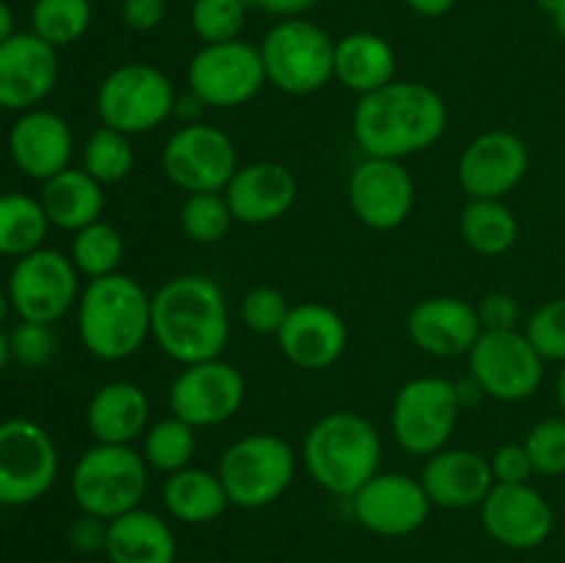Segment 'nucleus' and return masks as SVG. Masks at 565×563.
<instances>
[{
  "mask_svg": "<svg viewBox=\"0 0 565 563\" xmlns=\"http://www.w3.org/2000/svg\"><path fill=\"white\" fill-rule=\"evenodd\" d=\"M88 431L103 445H130L136 436L147 434L149 397L130 381H110L99 386L88 401Z\"/></svg>",
  "mask_w": 565,
  "mask_h": 563,
  "instance_id": "nucleus-26",
  "label": "nucleus"
},
{
  "mask_svg": "<svg viewBox=\"0 0 565 563\" xmlns=\"http://www.w3.org/2000/svg\"><path fill=\"white\" fill-rule=\"evenodd\" d=\"M224 196L235 221L259 226L290 213L298 196V182L287 166L259 160L235 171Z\"/></svg>",
  "mask_w": 565,
  "mask_h": 563,
  "instance_id": "nucleus-23",
  "label": "nucleus"
},
{
  "mask_svg": "<svg viewBox=\"0 0 565 563\" xmlns=\"http://www.w3.org/2000/svg\"><path fill=\"white\" fill-rule=\"evenodd\" d=\"M406 329L419 351L439 359L463 357L483 334L478 307L456 296H434L419 301L408 315Z\"/></svg>",
  "mask_w": 565,
  "mask_h": 563,
  "instance_id": "nucleus-21",
  "label": "nucleus"
},
{
  "mask_svg": "<svg viewBox=\"0 0 565 563\" xmlns=\"http://www.w3.org/2000/svg\"><path fill=\"white\" fill-rule=\"evenodd\" d=\"M11 359V342H9V334H6L3 329H0V373L6 370V364H9Z\"/></svg>",
  "mask_w": 565,
  "mask_h": 563,
  "instance_id": "nucleus-50",
  "label": "nucleus"
},
{
  "mask_svg": "<svg viewBox=\"0 0 565 563\" xmlns=\"http://www.w3.org/2000/svg\"><path fill=\"white\" fill-rule=\"evenodd\" d=\"M237 169L232 138L202 121L180 127L163 147L166 177L188 193H224Z\"/></svg>",
  "mask_w": 565,
  "mask_h": 563,
  "instance_id": "nucleus-13",
  "label": "nucleus"
},
{
  "mask_svg": "<svg viewBox=\"0 0 565 563\" xmlns=\"http://www.w3.org/2000/svg\"><path fill=\"white\" fill-rule=\"evenodd\" d=\"M408 9L417 11L419 17H441L458 3V0H406Z\"/></svg>",
  "mask_w": 565,
  "mask_h": 563,
  "instance_id": "nucleus-48",
  "label": "nucleus"
},
{
  "mask_svg": "<svg viewBox=\"0 0 565 563\" xmlns=\"http://www.w3.org/2000/svg\"><path fill=\"white\" fill-rule=\"evenodd\" d=\"M530 169L527 144L508 130L475 138L458 160V182L469 199H502Z\"/></svg>",
  "mask_w": 565,
  "mask_h": 563,
  "instance_id": "nucleus-18",
  "label": "nucleus"
},
{
  "mask_svg": "<svg viewBox=\"0 0 565 563\" xmlns=\"http://www.w3.org/2000/svg\"><path fill=\"white\" fill-rule=\"evenodd\" d=\"M527 340L535 351L544 357V362H565V298H552L541 304L527 323Z\"/></svg>",
  "mask_w": 565,
  "mask_h": 563,
  "instance_id": "nucleus-39",
  "label": "nucleus"
},
{
  "mask_svg": "<svg viewBox=\"0 0 565 563\" xmlns=\"http://www.w3.org/2000/svg\"><path fill=\"white\" fill-rule=\"evenodd\" d=\"M527 456L539 475H563L565 472V417H550L533 425L524 439Z\"/></svg>",
  "mask_w": 565,
  "mask_h": 563,
  "instance_id": "nucleus-40",
  "label": "nucleus"
},
{
  "mask_svg": "<svg viewBox=\"0 0 565 563\" xmlns=\"http://www.w3.org/2000/svg\"><path fill=\"white\" fill-rule=\"evenodd\" d=\"M279 348L296 368L326 370L348 346V326L334 309L309 301L290 309L279 329Z\"/></svg>",
  "mask_w": 565,
  "mask_h": 563,
  "instance_id": "nucleus-22",
  "label": "nucleus"
},
{
  "mask_svg": "<svg viewBox=\"0 0 565 563\" xmlns=\"http://www.w3.org/2000/svg\"><path fill=\"white\" fill-rule=\"evenodd\" d=\"M70 541L77 552H105L108 541V522L92 513H83L70 530Z\"/></svg>",
  "mask_w": 565,
  "mask_h": 563,
  "instance_id": "nucleus-46",
  "label": "nucleus"
},
{
  "mask_svg": "<svg viewBox=\"0 0 565 563\" xmlns=\"http://www.w3.org/2000/svg\"><path fill=\"white\" fill-rule=\"evenodd\" d=\"M143 461L160 472H180L196 456V428L180 417H166L143 434Z\"/></svg>",
  "mask_w": 565,
  "mask_h": 563,
  "instance_id": "nucleus-34",
  "label": "nucleus"
},
{
  "mask_svg": "<svg viewBox=\"0 0 565 563\" xmlns=\"http://www.w3.org/2000/svg\"><path fill=\"white\" fill-rule=\"evenodd\" d=\"M152 337L180 364L218 359L230 340V307L221 287L202 274L166 282L152 296Z\"/></svg>",
  "mask_w": 565,
  "mask_h": 563,
  "instance_id": "nucleus-2",
  "label": "nucleus"
},
{
  "mask_svg": "<svg viewBox=\"0 0 565 563\" xmlns=\"http://www.w3.org/2000/svg\"><path fill=\"white\" fill-rule=\"evenodd\" d=\"M395 50L384 36L356 31L334 42V77L359 97L395 81Z\"/></svg>",
  "mask_w": 565,
  "mask_h": 563,
  "instance_id": "nucleus-28",
  "label": "nucleus"
},
{
  "mask_svg": "<svg viewBox=\"0 0 565 563\" xmlns=\"http://www.w3.org/2000/svg\"><path fill=\"white\" fill-rule=\"evenodd\" d=\"M480 513L491 539L511 550H535L555 528L552 506L530 484H494Z\"/></svg>",
  "mask_w": 565,
  "mask_h": 563,
  "instance_id": "nucleus-19",
  "label": "nucleus"
},
{
  "mask_svg": "<svg viewBox=\"0 0 565 563\" xmlns=\"http://www.w3.org/2000/svg\"><path fill=\"white\" fill-rule=\"evenodd\" d=\"M11 36H14V14H11L9 6L0 0V44Z\"/></svg>",
  "mask_w": 565,
  "mask_h": 563,
  "instance_id": "nucleus-49",
  "label": "nucleus"
},
{
  "mask_svg": "<svg viewBox=\"0 0 565 563\" xmlns=\"http://www.w3.org/2000/svg\"><path fill=\"white\" fill-rule=\"evenodd\" d=\"M257 9L268 11V14H281V17H296L301 11L312 9L318 0H252Z\"/></svg>",
  "mask_w": 565,
  "mask_h": 563,
  "instance_id": "nucleus-47",
  "label": "nucleus"
},
{
  "mask_svg": "<svg viewBox=\"0 0 565 563\" xmlns=\"http://www.w3.org/2000/svg\"><path fill=\"white\" fill-rule=\"evenodd\" d=\"M494 484H527L530 475H535L533 461L524 445H502L494 456L489 458Z\"/></svg>",
  "mask_w": 565,
  "mask_h": 563,
  "instance_id": "nucleus-43",
  "label": "nucleus"
},
{
  "mask_svg": "<svg viewBox=\"0 0 565 563\" xmlns=\"http://www.w3.org/2000/svg\"><path fill=\"white\" fill-rule=\"evenodd\" d=\"M218 478L237 508H265L279 500L296 478V453L276 434H248L224 453Z\"/></svg>",
  "mask_w": 565,
  "mask_h": 563,
  "instance_id": "nucleus-6",
  "label": "nucleus"
},
{
  "mask_svg": "<svg viewBox=\"0 0 565 563\" xmlns=\"http://www.w3.org/2000/svg\"><path fill=\"white\" fill-rule=\"evenodd\" d=\"M163 506L174 519L185 524H210L224 517L232 506L218 472L185 467L171 472L163 486Z\"/></svg>",
  "mask_w": 565,
  "mask_h": 563,
  "instance_id": "nucleus-30",
  "label": "nucleus"
},
{
  "mask_svg": "<svg viewBox=\"0 0 565 563\" xmlns=\"http://www.w3.org/2000/svg\"><path fill=\"white\" fill-rule=\"evenodd\" d=\"M461 235L478 254H505L519 237V221L502 199H469L461 215Z\"/></svg>",
  "mask_w": 565,
  "mask_h": 563,
  "instance_id": "nucleus-31",
  "label": "nucleus"
},
{
  "mask_svg": "<svg viewBox=\"0 0 565 563\" xmlns=\"http://www.w3.org/2000/svg\"><path fill=\"white\" fill-rule=\"evenodd\" d=\"M461 395L452 381L425 375L401 386L392 406V431L412 456H434L445 450L461 414Z\"/></svg>",
  "mask_w": 565,
  "mask_h": 563,
  "instance_id": "nucleus-8",
  "label": "nucleus"
},
{
  "mask_svg": "<svg viewBox=\"0 0 565 563\" xmlns=\"http://www.w3.org/2000/svg\"><path fill=\"white\" fill-rule=\"evenodd\" d=\"M303 461L320 489L353 497L381 467V436L356 412H331L312 425L303 442Z\"/></svg>",
  "mask_w": 565,
  "mask_h": 563,
  "instance_id": "nucleus-4",
  "label": "nucleus"
},
{
  "mask_svg": "<svg viewBox=\"0 0 565 563\" xmlns=\"http://www.w3.org/2000/svg\"><path fill=\"white\" fill-rule=\"evenodd\" d=\"M246 397V381L224 359L185 364L169 390L171 414L193 428H213L235 417Z\"/></svg>",
  "mask_w": 565,
  "mask_h": 563,
  "instance_id": "nucleus-15",
  "label": "nucleus"
},
{
  "mask_svg": "<svg viewBox=\"0 0 565 563\" xmlns=\"http://www.w3.org/2000/svg\"><path fill=\"white\" fill-rule=\"evenodd\" d=\"M265 64L263 53L254 44L221 42L204 44L188 66V86L202 105L213 108H237L254 99L263 88Z\"/></svg>",
  "mask_w": 565,
  "mask_h": 563,
  "instance_id": "nucleus-12",
  "label": "nucleus"
},
{
  "mask_svg": "<svg viewBox=\"0 0 565 563\" xmlns=\"http://www.w3.org/2000/svg\"><path fill=\"white\" fill-rule=\"evenodd\" d=\"M447 130V105L425 83L392 81L364 94L353 110V138L367 158L401 160L434 147Z\"/></svg>",
  "mask_w": 565,
  "mask_h": 563,
  "instance_id": "nucleus-1",
  "label": "nucleus"
},
{
  "mask_svg": "<svg viewBox=\"0 0 565 563\" xmlns=\"http://www.w3.org/2000/svg\"><path fill=\"white\" fill-rule=\"evenodd\" d=\"M351 210L364 226L397 230L414 210V180L401 160L364 158L348 185Z\"/></svg>",
  "mask_w": 565,
  "mask_h": 563,
  "instance_id": "nucleus-17",
  "label": "nucleus"
},
{
  "mask_svg": "<svg viewBox=\"0 0 565 563\" xmlns=\"http://www.w3.org/2000/svg\"><path fill=\"white\" fill-rule=\"evenodd\" d=\"M469 368L480 392L505 403L535 395L544 381V357L519 329L483 331L469 351Z\"/></svg>",
  "mask_w": 565,
  "mask_h": 563,
  "instance_id": "nucleus-11",
  "label": "nucleus"
},
{
  "mask_svg": "<svg viewBox=\"0 0 565 563\" xmlns=\"http://www.w3.org/2000/svg\"><path fill=\"white\" fill-rule=\"evenodd\" d=\"M552 20H555V28H557V33H561V39L565 42V3L561 6V11H557L555 17H552Z\"/></svg>",
  "mask_w": 565,
  "mask_h": 563,
  "instance_id": "nucleus-53",
  "label": "nucleus"
},
{
  "mask_svg": "<svg viewBox=\"0 0 565 563\" xmlns=\"http://www.w3.org/2000/svg\"><path fill=\"white\" fill-rule=\"evenodd\" d=\"M147 469L149 464L130 445L97 442L72 469V497L83 513L114 522L121 513L141 508L149 484Z\"/></svg>",
  "mask_w": 565,
  "mask_h": 563,
  "instance_id": "nucleus-5",
  "label": "nucleus"
},
{
  "mask_svg": "<svg viewBox=\"0 0 565 563\" xmlns=\"http://www.w3.org/2000/svg\"><path fill=\"white\" fill-rule=\"evenodd\" d=\"M132 163H136V155H132V144L127 132L103 125L88 136L86 149H83V169L99 185L121 182L132 171Z\"/></svg>",
  "mask_w": 565,
  "mask_h": 563,
  "instance_id": "nucleus-35",
  "label": "nucleus"
},
{
  "mask_svg": "<svg viewBox=\"0 0 565 563\" xmlns=\"http://www.w3.org/2000/svg\"><path fill=\"white\" fill-rule=\"evenodd\" d=\"M191 25L204 44L235 42L246 25V0H196Z\"/></svg>",
  "mask_w": 565,
  "mask_h": 563,
  "instance_id": "nucleus-38",
  "label": "nucleus"
},
{
  "mask_svg": "<svg viewBox=\"0 0 565 563\" xmlns=\"http://www.w3.org/2000/svg\"><path fill=\"white\" fill-rule=\"evenodd\" d=\"M419 484L434 506L458 511V508L483 506L489 491L494 489V475L489 458L480 453L439 450L428 456Z\"/></svg>",
  "mask_w": 565,
  "mask_h": 563,
  "instance_id": "nucleus-25",
  "label": "nucleus"
},
{
  "mask_svg": "<svg viewBox=\"0 0 565 563\" xmlns=\"http://www.w3.org/2000/svg\"><path fill=\"white\" fill-rule=\"evenodd\" d=\"M478 312L483 331H511L516 329L519 318H522L519 301L511 293H491V296H486L483 301H480Z\"/></svg>",
  "mask_w": 565,
  "mask_h": 563,
  "instance_id": "nucleus-44",
  "label": "nucleus"
},
{
  "mask_svg": "<svg viewBox=\"0 0 565 563\" xmlns=\"http://www.w3.org/2000/svg\"><path fill=\"white\" fill-rule=\"evenodd\" d=\"M9 293H3L0 290V326H3V320H6V312H9Z\"/></svg>",
  "mask_w": 565,
  "mask_h": 563,
  "instance_id": "nucleus-54",
  "label": "nucleus"
},
{
  "mask_svg": "<svg viewBox=\"0 0 565 563\" xmlns=\"http://www.w3.org/2000/svg\"><path fill=\"white\" fill-rule=\"evenodd\" d=\"M177 108L169 77L149 64H125L110 72L97 92V114L105 127L138 136L163 125Z\"/></svg>",
  "mask_w": 565,
  "mask_h": 563,
  "instance_id": "nucleus-9",
  "label": "nucleus"
},
{
  "mask_svg": "<svg viewBox=\"0 0 565 563\" xmlns=\"http://www.w3.org/2000/svg\"><path fill=\"white\" fill-rule=\"evenodd\" d=\"M105 555L110 563H174L177 539L158 513L132 508L108 522Z\"/></svg>",
  "mask_w": 565,
  "mask_h": 563,
  "instance_id": "nucleus-27",
  "label": "nucleus"
},
{
  "mask_svg": "<svg viewBox=\"0 0 565 563\" xmlns=\"http://www.w3.org/2000/svg\"><path fill=\"white\" fill-rule=\"evenodd\" d=\"M259 53L268 83L287 94H315L334 77V42L315 22H279Z\"/></svg>",
  "mask_w": 565,
  "mask_h": 563,
  "instance_id": "nucleus-7",
  "label": "nucleus"
},
{
  "mask_svg": "<svg viewBox=\"0 0 565 563\" xmlns=\"http://www.w3.org/2000/svg\"><path fill=\"white\" fill-rule=\"evenodd\" d=\"M11 357L25 368H44L50 359L55 357V340L50 323H33V320H22L14 331L9 334Z\"/></svg>",
  "mask_w": 565,
  "mask_h": 563,
  "instance_id": "nucleus-42",
  "label": "nucleus"
},
{
  "mask_svg": "<svg viewBox=\"0 0 565 563\" xmlns=\"http://www.w3.org/2000/svg\"><path fill=\"white\" fill-rule=\"evenodd\" d=\"M351 506L364 530L386 539H403L428 522L434 502L412 475L379 472L351 497Z\"/></svg>",
  "mask_w": 565,
  "mask_h": 563,
  "instance_id": "nucleus-16",
  "label": "nucleus"
},
{
  "mask_svg": "<svg viewBox=\"0 0 565 563\" xmlns=\"http://www.w3.org/2000/svg\"><path fill=\"white\" fill-rule=\"evenodd\" d=\"M72 138L70 125L53 110H25L9 132V152L17 169L33 180H50L70 169Z\"/></svg>",
  "mask_w": 565,
  "mask_h": 563,
  "instance_id": "nucleus-24",
  "label": "nucleus"
},
{
  "mask_svg": "<svg viewBox=\"0 0 565 563\" xmlns=\"http://www.w3.org/2000/svg\"><path fill=\"white\" fill-rule=\"evenodd\" d=\"M557 403H561V412L565 417V362H563V370H561V379H557Z\"/></svg>",
  "mask_w": 565,
  "mask_h": 563,
  "instance_id": "nucleus-51",
  "label": "nucleus"
},
{
  "mask_svg": "<svg viewBox=\"0 0 565 563\" xmlns=\"http://www.w3.org/2000/svg\"><path fill=\"white\" fill-rule=\"evenodd\" d=\"M58 478V450L33 419L0 423V506H28L47 495Z\"/></svg>",
  "mask_w": 565,
  "mask_h": 563,
  "instance_id": "nucleus-10",
  "label": "nucleus"
},
{
  "mask_svg": "<svg viewBox=\"0 0 565 563\" xmlns=\"http://www.w3.org/2000/svg\"><path fill=\"white\" fill-rule=\"evenodd\" d=\"M47 226V213L39 199L25 196V193L0 196V254L20 259L36 252L42 248Z\"/></svg>",
  "mask_w": 565,
  "mask_h": 563,
  "instance_id": "nucleus-32",
  "label": "nucleus"
},
{
  "mask_svg": "<svg viewBox=\"0 0 565 563\" xmlns=\"http://www.w3.org/2000/svg\"><path fill=\"white\" fill-rule=\"evenodd\" d=\"M9 301L22 320L55 323L77 301V268L72 257L36 248L17 259L9 276Z\"/></svg>",
  "mask_w": 565,
  "mask_h": 563,
  "instance_id": "nucleus-14",
  "label": "nucleus"
},
{
  "mask_svg": "<svg viewBox=\"0 0 565 563\" xmlns=\"http://www.w3.org/2000/svg\"><path fill=\"white\" fill-rule=\"evenodd\" d=\"M290 309L292 307L285 298V293L276 290V287H254V290L246 293V298L241 304L243 323L248 326V331L265 337L279 334Z\"/></svg>",
  "mask_w": 565,
  "mask_h": 563,
  "instance_id": "nucleus-41",
  "label": "nucleus"
},
{
  "mask_svg": "<svg viewBox=\"0 0 565 563\" xmlns=\"http://www.w3.org/2000/svg\"><path fill=\"white\" fill-rule=\"evenodd\" d=\"M39 202L50 224L58 230L81 232L83 226L99 221L105 210V193L86 169H64L61 174L44 180Z\"/></svg>",
  "mask_w": 565,
  "mask_h": 563,
  "instance_id": "nucleus-29",
  "label": "nucleus"
},
{
  "mask_svg": "<svg viewBox=\"0 0 565 563\" xmlns=\"http://www.w3.org/2000/svg\"><path fill=\"white\" fill-rule=\"evenodd\" d=\"M182 232L196 243H218L230 232L232 215L224 193H191L182 204Z\"/></svg>",
  "mask_w": 565,
  "mask_h": 563,
  "instance_id": "nucleus-37",
  "label": "nucleus"
},
{
  "mask_svg": "<svg viewBox=\"0 0 565 563\" xmlns=\"http://www.w3.org/2000/svg\"><path fill=\"white\" fill-rule=\"evenodd\" d=\"M58 81V55L36 33H14L0 44V108L33 110Z\"/></svg>",
  "mask_w": 565,
  "mask_h": 563,
  "instance_id": "nucleus-20",
  "label": "nucleus"
},
{
  "mask_svg": "<svg viewBox=\"0 0 565 563\" xmlns=\"http://www.w3.org/2000/svg\"><path fill=\"white\" fill-rule=\"evenodd\" d=\"M121 257H125V237L105 221H94L72 237V263L77 274L88 279L119 274Z\"/></svg>",
  "mask_w": 565,
  "mask_h": 563,
  "instance_id": "nucleus-33",
  "label": "nucleus"
},
{
  "mask_svg": "<svg viewBox=\"0 0 565 563\" xmlns=\"http://www.w3.org/2000/svg\"><path fill=\"white\" fill-rule=\"evenodd\" d=\"M77 326L83 346L94 357L119 362L152 334V298L125 274L88 279L77 301Z\"/></svg>",
  "mask_w": 565,
  "mask_h": 563,
  "instance_id": "nucleus-3",
  "label": "nucleus"
},
{
  "mask_svg": "<svg viewBox=\"0 0 565 563\" xmlns=\"http://www.w3.org/2000/svg\"><path fill=\"white\" fill-rule=\"evenodd\" d=\"M563 3H565V0H539V6H541V9H544L550 17H555L557 11H561Z\"/></svg>",
  "mask_w": 565,
  "mask_h": 563,
  "instance_id": "nucleus-52",
  "label": "nucleus"
},
{
  "mask_svg": "<svg viewBox=\"0 0 565 563\" xmlns=\"http://www.w3.org/2000/svg\"><path fill=\"white\" fill-rule=\"evenodd\" d=\"M166 17V0H121V20L138 33L154 31Z\"/></svg>",
  "mask_w": 565,
  "mask_h": 563,
  "instance_id": "nucleus-45",
  "label": "nucleus"
},
{
  "mask_svg": "<svg viewBox=\"0 0 565 563\" xmlns=\"http://www.w3.org/2000/svg\"><path fill=\"white\" fill-rule=\"evenodd\" d=\"M33 33L53 47L72 44L92 22L88 0H36L31 11Z\"/></svg>",
  "mask_w": 565,
  "mask_h": 563,
  "instance_id": "nucleus-36",
  "label": "nucleus"
}]
</instances>
